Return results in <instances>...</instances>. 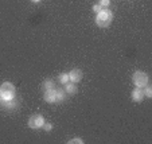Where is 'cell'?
I'll return each mask as SVG.
<instances>
[{
    "mask_svg": "<svg viewBox=\"0 0 152 144\" xmlns=\"http://www.w3.org/2000/svg\"><path fill=\"white\" fill-rule=\"evenodd\" d=\"M112 19H113L112 12L108 11V10H101V11L97 14L96 23H97L100 27H108L110 24V22H112Z\"/></svg>",
    "mask_w": 152,
    "mask_h": 144,
    "instance_id": "1",
    "label": "cell"
},
{
    "mask_svg": "<svg viewBox=\"0 0 152 144\" xmlns=\"http://www.w3.org/2000/svg\"><path fill=\"white\" fill-rule=\"evenodd\" d=\"M0 96L3 100H14L15 97V86L10 82H4L0 88Z\"/></svg>",
    "mask_w": 152,
    "mask_h": 144,
    "instance_id": "2",
    "label": "cell"
},
{
    "mask_svg": "<svg viewBox=\"0 0 152 144\" xmlns=\"http://www.w3.org/2000/svg\"><path fill=\"white\" fill-rule=\"evenodd\" d=\"M132 81L137 88H143L148 84V75L143 72H136L132 77Z\"/></svg>",
    "mask_w": 152,
    "mask_h": 144,
    "instance_id": "3",
    "label": "cell"
},
{
    "mask_svg": "<svg viewBox=\"0 0 152 144\" xmlns=\"http://www.w3.org/2000/svg\"><path fill=\"white\" fill-rule=\"evenodd\" d=\"M43 124H45V120L40 115H34L28 121V125L31 128H40Z\"/></svg>",
    "mask_w": 152,
    "mask_h": 144,
    "instance_id": "4",
    "label": "cell"
},
{
    "mask_svg": "<svg viewBox=\"0 0 152 144\" xmlns=\"http://www.w3.org/2000/svg\"><path fill=\"white\" fill-rule=\"evenodd\" d=\"M82 78V72L80 69H73L72 72L69 73V80H72L73 82H78Z\"/></svg>",
    "mask_w": 152,
    "mask_h": 144,
    "instance_id": "5",
    "label": "cell"
},
{
    "mask_svg": "<svg viewBox=\"0 0 152 144\" xmlns=\"http://www.w3.org/2000/svg\"><path fill=\"white\" fill-rule=\"evenodd\" d=\"M45 100H46L47 102H55V101H57V92H55L54 89L46 90V93H45Z\"/></svg>",
    "mask_w": 152,
    "mask_h": 144,
    "instance_id": "6",
    "label": "cell"
},
{
    "mask_svg": "<svg viewBox=\"0 0 152 144\" xmlns=\"http://www.w3.org/2000/svg\"><path fill=\"white\" fill-rule=\"evenodd\" d=\"M143 97H144V92L141 90V88H136L135 90L132 92V98H133V101H141L143 100Z\"/></svg>",
    "mask_w": 152,
    "mask_h": 144,
    "instance_id": "7",
    "label": "cell"
},
{
    "mask_svg": "<svg viewBox=\"0 0 152 144\" xmlns=\"http://www.w3.org/2000/svg\"><path fill=\"white\" fill-rule=\"evenodd\" d=\"M65 85H66V88H65L66 93H69V94H74V93L77 92V86H75L74 84H65Z\"/></svg>",
    "mask_w": 152,
    "mask_h": 144,
    "instance_id": "8",
    "label": "cell"
},
{
    "mask_svg": "<svg viewBox=\"0 0 152 144\" xmlns=\"http://www.w3.org/2000/svg\"><path fill=\"white\" fill-rule=\"evenodd\" d=\"M58 81H59L61 84H67V81H69V74H66V73H62V74H59V77H58Z\"/></svg>",
    "mask_w": 152,
    "mask_h": 144,
    "instance_id": "9",
    "label": "cell"
},
{
    "mask_svg": "<svg viewBox=\"0 0 152 144\" xmlns=\"http://www.w3.org/2000/svg\"><path fill=\"white\" fill-rule=\"evenodd\" d=\"M57 101H62L65 98V90L63 89H57Z\"/></svg>",
    "mask_w": 152,
    "mask_h": 144,
    "instance_id": "10",
    "label": "cell"
},
{
    "mask_svg": "<svg viewBox=\"0 0 152 144\" xmlns=\"http://www.w3.org/2000/svg\"><path fill=\"white\" fill-rule=\"evenodd\" d=\"M53 80H46L45 82H43V89H46V90H49V89H53Z\"/></svg>",
    "mask_w": 152,
    "mask_h": 144,
    "instance_id": "11",
    "label": "cell"
},
{
    "mask_svg": "<svg viewBox=\"0 0 152 144\" xmlns=\"http://www.w3.org/2000/svg\"><path fill=\"white\" fill-rule=\"evenodd\" d=\"M144 93H145V96H147L148 98L152 97V90H151V88H145V92H144Z\"/></svg>",
    "mask_w": 152,
    "mask_h": 144,
    "instance_id": "12",
    "label": "cell"
},
{
    "mask_svg": "<svg viewBox=\"0 0 152 144\" xmlns=\"http://www.w3.org/2000/svg\"><path fill=\"white\" fill-rule=\"evenodd\" d=\"M101 8H102V7H101L100 4H96V6H93V11H94L96 14H98V12L101 11Z\"/></svg>",
    "mask_w": 152,
    "mask_h": 144,
    "instance_id": "13",
    "label": "cell"
},
{
    "mask_svg": "<svg viewBox=\"0 0 152 144\" xmlns=\"http://www.w3.org/2000/svg\"><path fill=\"white\" fill-rule=\"evenodd\" d=\"M100 6H101V7L109 6V0H100Z\"/></svg>",
    "mask_w": 152,
    "mask_h": 144,
    "instance_id": "14",
    "label": "cell"
},
{
    "mask_svg": "<svg viewBox=\"0 0 152 144\" xmlns=\"http://www.w3.org/2000/svg\"><path fill=\"white\" fill-rule=\"evenodd\" d=\"M69 143L70 144H72V143H82V140H81V139H73V140H70Z\"/></svg>",
    "mask_w": 152,
    "mask_h": 144,
    "instance_id": "15",
    "label": "cell"
},
{
    "mask_svg": "<svg viewBox=\"0 0 152 144\" xmlns=\"http://www.w3.org/2000/svg\"><path fill=\"white\" fill-rule=\"evenodd\" d=\"M45 131H51V124H45Z\"/></svg>",
    "mask_w": 152,
    "mask_h": 144,
    "instance_id": "16",
    "label": "cell"
},
{
    "mask_svg": "<svg viewBox=\"0 0 152 144\" xmlns=\"http://www.w3.org/2000/svg\"><path fill=\"white\" fill-rule=\"evenodd\" d=\"M31 1H34V3H38V1H39V0H31Z\"/></svg>",
    "mask_w": 152,
    "mask_h": 144,
    "instance_id": "17",
    "label": "cell"
}]
</instances>
